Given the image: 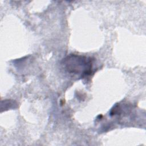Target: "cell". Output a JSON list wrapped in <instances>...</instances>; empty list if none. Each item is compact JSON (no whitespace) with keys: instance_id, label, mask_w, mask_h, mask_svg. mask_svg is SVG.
<instances>
[{"instance_id":"6da1fadb","label":"cell","mask_w":146,"mask_h":146,"mask_svg":"<svg viewBox=\"0 0 146 146\" xmlns=\"http://www.w3.org/2000/svg\"><path fill=\"white\" fill-rule=\"evenodd\" d=\"M65 69L70 73L82 74V76L91 75L93 60L84 56L71 54L63 60Z\"/></svg>"}]
</instances>
